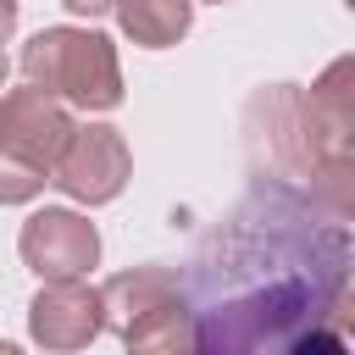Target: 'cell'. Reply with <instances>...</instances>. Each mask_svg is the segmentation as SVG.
<instances>
[{
    "label": "cell",
    "instance_id": "cell-1",
    "mask_svg": "<svg viewBox=\"0 0 355 355\" xmlns=\"http://www.w3.org/2000/svg\"><path fill=\"white\" fill-rule=\"evenodd\" d=\"M22 78L78 111H116L122 105L116 44L94 28H39L22 44Z\"/></svg>",
    "mask_w": 355,
    "mask_h": 355
},
{
    "label": "cell",
    "instance_id": "cell-2",
    "mask_svg": "<svg viewBox=\"0 0 355 355\" xmlns=\"http://www.w3.org/2000/svg\"><path fill=\"white\" fill-rule=\"evenodd\" d=\"M128 178H133V155H128V139H122L111 122H83V128H72V139H67L55 172H50V183H55L67 200H78V205H105V200H116V194L128 189Z\"/></svg>",
    "mask_w": 355,
    "mask_h": 355
},
{
    "label": "cell",
    "instance_id": "cell-3",
    "mask_svg": "<svg viewBox=\"0 0 355 355\" xmlns=\"http://www.w3.org/2000/svg\"><path fill=\"white\" fill-rule=\"evenodd\" d=\"M72 128H78L72 111H67L61 100H50L44 89H33V83L0 94V155L33 166V172H44V178L55 172Z\"/></svg>",
    "mask_w": 355,
    "mask_h": 355
},
{
    "label": "cell",
    "instance_id": "cell-4",
    "mask_svg": "<svg viewBox=\"0 0 355 355\" xmlns=\"http://www.w3.org/2000/svg\"><path fill=\"white\" fill-rule=\"evenodd\" d=\"M17 250H22V266L39 283H55V277H83L100 261V233H94L89 216H78L67 205H44L22 222Z\"/></svg>",
    "mask_w": 355,
    "mask_h": 355
},
{
    "label": "cell",
    "instance_id": "cell-5",
    "mask_svg": "<svg viewBox=\"0 0 355 355\" xmlns=\"http://www.w3.org/2000/svg\"><path fill=\"white\" fill-rule=\"evenodd\" d=\"M28 333L44 355H78L89 349L105 322H100V288H89L83 277H55L33 294L28 305Z\"/></svg>",
    "mask_w": 355,
    "mask_h": 355
},
{
    "label": "cell",
    "instance_id": "cell-6",
    "mask_svg": "<svg viewBox=\"0 0 355 355\" xmlns=\"http://www.w3.org/2000/svg\"><path fill=\"white\" fill-rule=\"evenodd\" d=\"M178 300H183L178 272H166V266H133V272H116V277L100 283V322L122 338L133 322H144V316H155V311H166Z\"/></svg>",
    "mask_w": 355,
    "mask_h": 355
},
{
    "label": "cell",
    "instance_id": "cell-7",
    "mask_svg": "<svg viewBox=\"0 0 355 355\" xmlns=\"http://www.w3.org/2000/svg\"><path fill=\"white\" fill-rule=\"evenodd\" d=\"M116 28L144 44V50H166L194 28V0H116Z\"/></svg>",
    "mask_w": 355,
    "mask_h": 355
},
{
    "label": "cell",
    "instance_id": "cell-8",
    "mask_svg": "<svg viewBox=\"0 0 355 355\" xmlns=\"http://www.w3.org/2000/svg\"><path fill=\"white\" fill-rule=\"evenodd\" d=\"M122 349L128 355H194V316H189V305L178 300V305L133 322L122 333Z\"/></svg>",
    "mask_w": 355,
    "mask_h": 355
},
{
    "label": "cell",
    "instance_id": "cell-9",
    "mask_svg": "<svg viewBox=\"0 0 355 355\" xmlns=\"http://www.w3.org/2000/svg\"><path fill=\"white\" fill-rule=\"evenodd\" d=\"M44 172H33V166H22V161H11V155H0V205H28V200H39L44 194Z\"/></svg>",
    "mask_w": 355,
    "mask_h": 355
},
{
    "label": "cell",
    "instance_id": "cell-10",
    "mask_svg": "<svg viewBox=\"0 0 355 355\" xmlns=\"http://www.w3.org/2000/svg\"><path fill=\"white\" fill-rule=\"evenodd\" d=\"M61 6H67L72 17H89V22H94V17H105V11L116 6V0H61Z\"/></svg>",
    "mask_w": 355,
    "mask_h": 355
},
{
    "label": "cell",
    "instance_id": "cell-11",
    "mask_svg": "<svg viewBox=\"0 0 355 355\" xmlns=\"http://www.w3.org/2000/svg\"><path fill=\"white\" fill-rule=\"evenodd\" d=\"M17 33V0H0V44Z\"/></svg>",
    "mask_w": 355,
    "mask_h": 355
},
{
    "label": "cell",
    "instance_id": "cell-12",
    "mask_svg": "<svg viewBox=\"0 0 355 355\" xmlns=\"http://www.w3.org/2000/svg\"><path fill=\"white\" fill-rule=\"evenodd\" d=\"M6 72H11V61H6V50H0V89H6Z\"/></svg>",
    "mask_w": 355,
    "mask_h": 355
},
{
    "label": "cell",
    "instance_id": "cell-13",
    "mask_svg": "<svg viewBox=\"0 0 355 355\" xmlns=\"http://www.w3.org/2000/svg\"><path fill=\"white\" fill-rule=\"evenodd\" d=\"M0 355H22V349H17V344H6V338H0Z\"/></svg>",
    "mask_w": 355,
    "mask_h": 355
},
{
    "label": "cell",
    "instance_id": "cell-14",
    "mask_svg": "<svg viewBox=\"0 0 355 355\" xmlns=\"http://www.w3.org/2000/svg\"><path fill=\"white\" fill-rule=\"evenodd\" d=\"M211 6H222V0H211Z\"/></svg>",
    "mask_w": 355,
    "mask_h": 355
}]
</instances>
